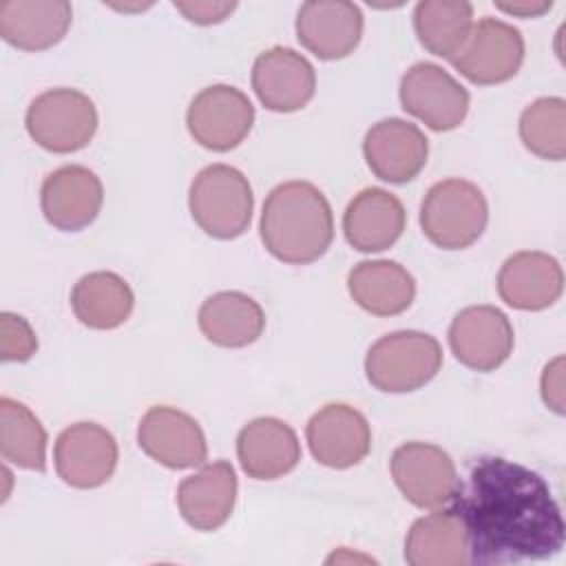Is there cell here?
<instances>
[{"mask_svg":"<svg viewBox=\"0 0 566 566\" xmlns=\"http://www.w3.org/2000/svg\"><path fill=\"white\" fill-rule=\"evenodd\" d=\"M469 537V564L548 559L564 546V517L546 480L506 458H478L449 502Z\"/></svg>","mask_w":566,"mask_h":566,"instance_id":"obj_1","label":"cell"},{"mask_svg":"<svg viewBox=\"0 0 566 566\" xmlns=\"http://www.w3.org/2000/svg\"><path fill=\"white\" fill-rule=\"evenodd\" d=\"M259 234L274 259L290 265L312 263L334 239L332 206L310 181L279 184L263 201Z\"/></svg>","mask_w":566,"mask_h":566,"instance_id":"obj_2","label":"cell"},{"mask_svg":"<svg viewBox=\"0 0 566 566\" xmlns=\"http://www.w3.org/2000/svg\"><path fill=\"white\" fill-rule=\"evenodd\" d=\"M188 208L206 234L221 241L237 239L252 221V186L234 166L210 164L192 179Z\"/></svg>","mask_w":566,"mask_h":566,"instance_id":"obj_3","label":"cell"},{"mask_svg":"<svg viewBox=\"0 0 566 566\" xmlns=\"http://www.w3.org/2000/svg\"><path fill=\"white\" fill-rule=\"evenodd\" d=\"M489 203L484 192L467 179H442L433 184L420 206L424 237L442 250H464L486 230Z\"/></svg>","mask_w":566,"mask_h":566,"instance_id":"obj_4","label":"cell"},{"mask_svg":"<svg viewBox=\"0 0 566 566\" xmlns=\"http://www.w3.org/2000/svg\"><path fill=\"white\" fill-rule=\"evenodd\" d=\"M442 367L440 343L416 329L380 336L365 356V376L385 394H409L424 387Z\"/></svg>","mask_w":566,"mask_h":566,"instance_id":"obj_5","label":"cell"},{"mask_svg":"<svg viewBox=\"0 0 566 566\" xmlns=\"http://www.w3.org/2000/svg\"><path fill=\"white\" fill-rule=\"evenodd\" d=\"M24 126L38 146L66 155L91 144L97 130V108L77 88H49L29 104Z\"/></svg>","mask_w":566,"mask_h":566,"instance_id":"obj_6","label":"cell"},{"mask_svg":"<svg viewBox=\"0 0 566 566\" xmlns=\"http://www.w3.org/2000/svg\"><path fill=\"white\" fill-rule=\"evenodd\" d=\"M398 491L418 509L447 506L458 491V471L451 455L431 442L400 444L389 460Z\"/></svg>","mask_w":566,"mask_h":566,"instance_id":"obj_7","label":"cell"},{"mask_svg":"<svg viewBox=\"0 0 566 566\" xmlns=\"http://www.w3.org/2000/svg\"><path fill=\"white\" fill-rule=\"evenodd\" d=\"M254 124V106L248 95L230 84H212L199 91L186 113L192 139L214 153L237 148Z\"/></svg>","mask_w":566,"mask_h":566,"instance_id":"obj_8","label":"cell"},{"mask_svg":"<svg viewBox=\"0 0 566 566\" xmlns=\"http://www.w3.org/2000/svg\"><path fill=\"white\" fill-rule=\"evenodd\" d=\"M400 104L431 130H453L469 113L467 88L433 62H416L400 77Z\"/></svg>","mask_w":566,"mask_h":566,"instance_id":"obj_9","label":"cell"},{"mask_svg":"<svg viewBox=\"0 0 566 566\" xmlns=\"http://www.w3.org/2000/svg\"><path fill=\"white\" fill-rule=\"evenodd\" d=\"M524 62V38L520 29L497 18L473 22L471 35L462 51L451 60L469 82L480 86L511 80Z\"/></svg>","mask_w":566,"mask_h":566,"instance_id":"obj_10","label":"cell"},{"mask_svg":"<svg viewBox=\"0 0 566 566\" xmlns=\"http://www.w3.org/2000/svg\"><path fill=\"white\" fill-rule=\"evenodd\" d=\"M119 449L108 429L97 422L66 427L53 447L55 471L73 489H97L111 480Z\"/></svg>","mask_w":566,"mask_h":566,"instance_id":"obj_11","label":"cell"},{"mask_svg":"<svg viewBox=\"0 0 566 566\" xmlns=\"http://www.w3.org/2000/svg\"><path fill=\"white\" fill-rule=\"evenodd\" d=\"M515 334L509 316L493 305H469L449 325L453 356L473 371L497 369L513 352Z\"/></svg>","mask_w":566,"mask_h":566,"instance_id":"obj_12","label":"cell"},{"mask_svg":"<svg viewBox=\"0 0 566 566\" xmlns=\"http://www.w3.org/2000/svg\"><path fill=\"white\" fill-rule=\"evenodd\" d=\"M102 203L104 186L99 177L80 164L55 168L44 177L40 188L42 214L62 232H77L91 226Z\"/></svg>","mask_w":566,"mask_h":566,"instance_id":"obj_13","label":"cell"},{"mask_svg":"<svg viewBox=\"0 0 566 566\" xmlns=\"http://www.w3.org/2000/svg\"><path fill=\"white\" fill-rule=\"evenodd\" d=\"M142 451L168 469L201 467L208 458V442L199 422L175 407H150L137 427Z\"/></svg>","mask_w":566,"mask_h":566,"instance_id":"obj_14","label":"cell"},{"mask_svg":"<svg viewBox=\"0 0 566 566\" xmlns=\"http://www.w3.org/2000/svg\"><path fill=\"white\" fill-rule=\"evenodd\" d=\"M363 155L378 179L387 184H407L424 168L429 139L416 124L400 117H387L365 133Z\"/></svg>","mask_w":566,"mask_h":566,"instance_id":"obj_15","label":"cell"},{"mask_svg":"<svg viewBox=\"0 0 566 566\" xmlns=\"http://www.w3.org/2000/svg\"><path fill=\"white\" fill-rule=\"evenodd\" d=\"M307 447L316 462L329 469H349L365 460L371 449L367 418L343 402L321 407L305 427Z\"/></svg>","mask_w":566,"mask_h":566,"instance_id":"obj_16","label":"cell"},{"mask_svg":"<svg viewBox=\"0 0 566 566\" xmlns=\"http://www.w3.org/2000/svg\"><path fill=\"white\" fill-rule=\"evenodd\" d=\"M252 88L268 111L294 113L314 97L316 73L305 55L287 46H272L252 64Z\"/></svg>","mask_w":566,"mask_h":566,"instance_id":"obj_17","label":"cell"},{"mask_svg":"<svg viewBox=\"0 0 566 566\" xmlns=\"http://www.w3.org/2000/svg\"><path fill=\"white\" fill-rule=\"evenodd\" d=\"M363 11L347 0H310L296 13V38L318 60L347 57L363 38Z\"/></svg>","mask_w":566,"mask_h":566,"instance_id":"obj_18","label":"cell"},{"mask_svg":"<svg viewBox=\"0 0 566 566\" xmlns=\"http://www.w3.org/2000/svg\"><path fill=\"white\" fill-rule=\"evenodd\" d=\"M495 285L500 298L509 307L539 312L562 296L564 272L555 256L537 250H522L502 263Z\"/></svg>","mask_w":566,"mask_h":566,"instance_id":"obj_19","label":"cell"},{"mask_svg":"<svg viewBox=\"0 0 566 566\" xmlns=\"http://www.w3.org/2000/svg\"><path fill=\"white\" fill-rule=\"evenodd\" d=\"M237 502V473L230 462L217 460L184 478L177 486L181 517L195 531H217L223 526Z\"/></svg>","mask_w":566,"mask_h":566,"instance_id":"obj_20","label":"cell"},{"mask_svg":"<svg viewBox=\"0 0 566 566\" xmlns=\"http://www.w3.org/2000/svg\"><path fill=\"white\" fill-rule=\"evenodd\" d=\"M237 458L252 480H276L294 471L301 460L296 431L272 416L250 420L237 436Z\"/></svg>","mask_w":566,"mask_h":566,"instance_id":"obj_21","label":"cell"},{"mask_svg":"<svg viewBox=\"0 0 566 566\" xmlns=\"http://www.w3.org/2000/svg\"><path fill=\"white\" fill-rule=\"evenodd\" d=\"M407 212L402 201L382 188L360 190L345 208L343 232L358 252H382L391 248L405 230Z\"/></svg>","mask_w":566,"mask_h":566,"instance_id":"obj_22","label":"cell"},{"mask_svg":"<svg viewBox=\"0 0 566 566\" xmlns=\"http://www.w3.org/2000/svg\"><path fill=\"white\" fill-rule=\"evenodd\" d=\"M73 9L66 0H2L0 35L20 51L55 46L69 31Z\"/></svg>","mask_w":566,"mask_h":566,"instance_id":"obj_23","label":"cell"},{"mask_svg":"<svg viewBox=\"0 0 566 566\" xmlns=\"http://www.w3.org/2000/svg\"><path fill=\"white\" fill-rule=\"evenodd\" d=\"M347 290L354 303L374 316L402 314L416 298L413 276L389 259L356 263L347 274Z\"/></svg>","mask_w":566,"mask_h":566,"instance_id":"obj_24","label":"cell"},{"mask_svg":"<svg viewBox=\"0 0 566 566\" xmlns=\"http://www.w3.org/2000/svg\"><path fill=\"white\" fill-rule=\"evenodd\" d=\"M201 334L219 347H248L265 329V314L261 305L234 290L210 294L197 314Z\"/></svg>","mask_w":566,"mask_h":566,"instance_id":"obj_25","label":"cell"},{"mask_svg":"<svg viewBox=\"0 0 566 566\" xmlns=\"http://www.w3.org/2000/svg\"><path fill=\"white\" fill-rule=\"evenodd\" d=\"M405 559L411 566L469 564V537L462 520L451 509H436L416 520L405 539Z\"/></svg>","mask_w":566,"mask_h":566,"instance_id":"obj_26","label":"cell"},{"mask_svg":"<svg viewBox=\"0 0 566 566\" xmlns=\"http://www.w3.org/2000/svg\"><path fill=\"white\" fill-rule=\"evenodd\" d=\"M75 318L91 329L119 327L135 307L130 285L115 272L97 270L84 274L71 290Z\"/></svg>","mask_w":566,"mask_h":566,"instance_id":"obj_27","label":"cell"},{"mask_svg":"<svg viewBox=\"0 0 566 566\" xmlns=\"http://www.w3.org/2000/svg\"><path fill=\"white\" fill-rule=\"evenodd\" d=\"M420 44L438 57L453 60L473 29V4L467 0H422L413 9Z\"/></svg>","mask_w":566,"mask_h":566,"instance_id":"obj_28","label":"cell"},{"mask_svg":"<svg viewBox=\"0 0 566 566\" xmlns=\"http://www.w3.org/2000/svg\"><path fill=\"white\" fill-rule=\"evenodd\" d=\"M46 431L38 416L22 402L0 398V453L7 462L29 469H46Z\"/></svg>","mask_w":566,"mask_h":566,"instance_id":"obj_29","label":"cell"},{"mask_svg":"<svg viewBox=\"0 0 566 566\" xmlns=\"http://www.w3.org/2000/svg\"><path fill=\"white\" fill-rule=\"evenodd\" d=\"M520 139L539 159L562 161L566 157V102L539 97L520 115Z\"/></svg>","mask_w":566,"mask_h":566,"instance_id":"obj_30","label":"cell"},{"mask_svg":"<svg viewBox=\"0 0 566 566\" xmlns=\"http://www.w3.org/2000/svg\"><path fill=\"white\" fill-rule=\"evenodd\" d=\"M38 349V338L29 321L13 312L0 314V358L4 363H24Z\"/></svg>","mask_w":566,"mask_h":566,"instance_id":"obj_31","label":"cell"},{"mask_svg":"<svg viewBox=\"0 0 566 566\" xmlns=\"http://www.w3.org/2000/svg\"><path fill=\"white\" fill-rule=\"evenodd\" d=\"M172 7L190 22L199 27L219 24L237 9V2H210V0H175Z\"/></svg>","mask_w":566,"mask_h":566,"instance_id":"obj_32","label":"cell"},{"mask_svg":"<svg viewBox=\"0 0 566 566\" xmlns=\"http://www.w3.org/2000/svg\"><path fill=\"white\" fill-rule=\"evenodd\" d=\"M564 356H555L551 363H546L542 378H539V391L542 400L548 409H553L557 416H564Z\"/></svg>","mask_w":566,"mask_h":566,"instance_id":"obj_33","label":"cell"},{"mask_svg":"<svg viewBox=\"0 0 566 566\" xmlns=\"http://www.w3.org/2000/svg\"><path fill=\"white\" fill-rule=\"evenodd\" d=\"M553 7L551 0H515V2H495V9L515 18H539Z\"/></svg>","mask_w":566,"mask_h":566,"instance_id":"obj_34","label":"cell"},{"mask_svg":"<svg viewBox=\"0 0 566 566\" xmlns=\"http://www.w3.org/2000/svg\"><path fill=\"white\" fill-rule=\"evenodd\" d=\"M108 7H111V9H115V11L130 13V11H144V9L153 7V4H150V2H135V4H115V2H108Z\"/></svg>","mask_w":566,"mask_h":566,"instance_id":"obj_35","label":"cell"}]
</instances>
